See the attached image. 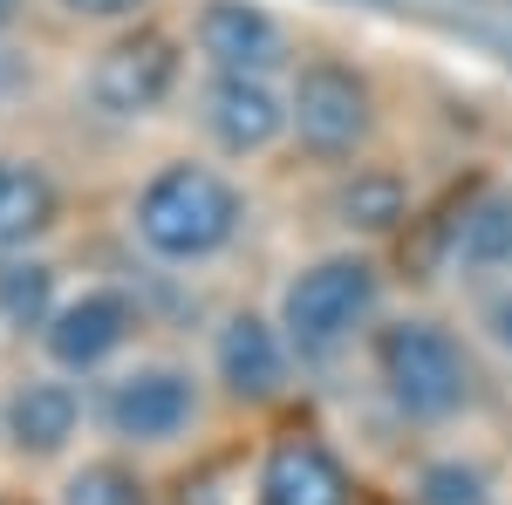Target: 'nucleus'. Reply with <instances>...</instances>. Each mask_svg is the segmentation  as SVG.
I'll list each match as a JSON object with an SVG mask.
<instances>
[{
	"mask_svg": "<svg viewBox=\"0 0 512 505\" xmlns=\"http://www.w3.org/2000/svg\"><path fill=\"white\" fill-rule=\"evenodd\" d=\"M21 7H28V0H0V35H7V28L21 21Z\"/></svg>",
	"mask_w": 512,
	"mask_h": 505,
	"instance_id": "22",
	"label": "nucleus"
},
{
	"mask_svg": "<svg viewBox=\"0 0 512 505\" xmlns=\"http://www.w3.org/2000/svg\"><path fill=\"white\" fill-rule=\"evenodd\" d=\"M451 260L458 267H512V192H478L458 226H451Z\"/></svg>",
	"mask_w": 512,
	"mask_h": 505,
	"instance_id": "15",
	"label": "nucleus"
},
{
	"mask_svg": "<svg viewBox=\"0 0 512 505\" xmlns=\"http://www.w3.org/2000/svg\"><path fill=\"white\" fill-rule=\"evenodd\" d=\"M62 219V192L35 157H0V253H28Z\"/></svg>",
	"mask_w": 512,
	"mask_h": 505,
	"instance_id": "13",
	"label": "nucleus"
},
{
	"mask_svg": "<svg viewBox=\"0 0 512 505\" xmlns=\"http://www.w3.org/2000/svg\"><path fill=\"white\" fill-rule=\"evenodd\" d=\"M260 505H355L349 465L321 437H280L260 465Z\"/></svg>",
	"mask_w": 512,
	"mask_h": 505,
	"instance_id": "12",
	"label": "nucleus"
},
{
	"mask_svg": "<svg viewBox=\"0 0 512 505\" xmlns=\"http://www.w3.org/2000/svg\"><path fill=\"white\" fill-rule=\"evenodd\" d=\"M362 7H383V0H362Z\"/></svg>",
	"mask_w": 512,
	"mask_h": 505,
	"instance_id": "23",
	"label": "nucleus"
},
{
	"mask_svg": "<svg viewBox=\"0 0 512 505\" xmlns=\"http://www.w3.org/2000/svg\"><path fill=\"white\" fill-rule=\"evenodd\" d=\"M246 226V198L226 171H212V164H192V157H178V164H158L137 198H130V233L137 246L164 260V267H198V260H219L226 246L239 239Z\"/></svg>",
	"mask_w": 512,
	"mask_h": 505,
	"instance_id": "1",
	"label": "nucleus"
},
{
	"mask_svg": "<svg viewBox=\"0 0 512 505\" xmlns=\"http://www.w3.org/2000/svg\"><path fill=\"white\" fill-rule=\"evenodd\" d=\"M103 430L130 444V451H158V444H178L185 430L198 424V376L178 369V362H137L103 383V403H96Z\"/></svg>",
	"mask_w": 512,
	"mask_h": 505,
	"instance_id": "5",
	"label": "nucleus"
},
{
	"mask_svg": "<svg viewBox=\"0 0 512 505\" xmlns=\"http://www.w3.org/2000/svg\"><path fill=\"white\" fill-rule=\"evenodd\" d=\"M417 505H485V478L472 465H431Z\"/></svg>",
	"mask_w": 512,
	"mask_h": 505,
	"instance_id": "18",
	"label": "nucleus"
},
{
	"mask_svg": "<svg viewBox=\"0 0 512 505\" xmlns=\"http://www.w3.org/2000/svg\"><path fill=\"white\" fill-rule=\"evenodd\" d=\"M198 55L212 62V76H274L287 35L260 0H205L192 21Z\"/></svg>",
	"mask_w": 512,
	"mask_h": 505,
	"instance_id": "9",
	"label": "nucleus"
},
{
	"mask_svg": "<svg viewBox=\"0 0 512 505\" xmlns=\"http://www.w3.org/2000/svg\"><path fill=\"white\" fill-rule=\"evenodd\" d=\"M69 21H96V28H123V21H137L151 0H55Z\"/></svg>",
	"mask_w": 512,
	"mask_h": 505,
	"instance_id": "19",
	"label": "nucleus"
},
{
	"mask_svg": "<svg viewBox=\"0 0 512 505\" xmlns=\"http://www.w3.org/2000/svg\"><path fill=\"white\" fill-rule=\"evenodd\" d=\"M403 212H410V192H403L396 171H362V164H355V178L335 185V219H342L349 233H390Z\"/></svg>",
	"mask_w": 512,
	"mask_h": 505,
	"instance_id": "16",
	"label": "nucleus"
},
{
	"mask_svg": "<svg viewBox=\"0 0 512 505\" xmlns=\"http://www.w3.org/2000/svg\"><path fill=\"white\" fill-rule=\"evenodd\" d=\"M14 89H21V62H14V55H7V48H0V103H7V96H14Z\"/></svg>",
	"mask_w": 512,
	"mask_h": 505,
	"instance_id": "21",
	"label": "nucleus"
},
{
	"mask_svg": "<svg viewBox=\"0 0 512 505\" xmlns=\"http://www.w3.org/2000/svg\"><path fill=\"white\" fill-rule=\"evenodd\" d=\"M62 505H151L144 492V478L117 458H96V465L69 471V485H62Z\"/></svg>",
	"mask_w": 512,
	"mask_h": 505,
	"instance_id": "17",
	"label": "nucleus"
},
{
	"mask_svg": "<svg viewBox=\"0 0 512 505\" xmlns=\"http://www.w3.org/2000/svg\"><path fill=\"white\" fill-rule=\"evenodd\" d=\"M376 383L403 417L417 424H444L472 403V355L458 349L451 328H437L424 314H403L390 328H376Z\"/></svg>",
	"mask_w": 512,
	"mask_h": 505,
	"instance_id": "2",
	"label": "nucleus"
},
{
	"mask_svg": "<svg viewBox=\"0 0 512 505\" xmlns=\"http://www.w3.org/2000/svg\"><path fill=\"white\" fill-rule=\"evenodd\" d=\"M287 355H294V342L267 314H226L219 335H212V369H219L226 396H239V403L280 396L287 389Z\"/></svg>",
	"mask_w": 512,
	"mask_h": 505,
	"instance_id": "10",
	"label": "nucleus"
},
{
	"mask_svg": "<svg viewBox=\"0 0 512 505\" xmlns=\"http://www.w3.org/2000/svg\"><path fill=\"white\" fill-rule=\"evenodd\" d=\"M287 130H294V144L308 157L342 164L376 130V89L362 82V69L335 62V55H315V62H301L294 82H287Z\"/></svg>",
	"mask_w": 512,
	"mask_h": 505,
	"instance_id": "4",
	"label": "nucleus"
},
{
	"mask_svg": "<svg viewBox=\"0 0 512 505\" xmlns=\"http://www.w3.org/2000/svg\"><path fill=\"white\" fill-rule=\"evenodd\" d=\"M383 273L362 253H328L315 267H301L280 294V335L301 355H335L342 342H355V328L376 314Z\"/></svg>",
	"mask_w": 512,
	"mask_h": 505,
	"instance_id": "3",
	"label": "nucleus"
},
{
	"mask_svg": "<svg viewBox=\"0 0 512 505\" xmlns=\"http://www.w3.org/2000/svg\"><path fill=\"white\" fill-rule=\"evenodd\" d=\"M0 430L21 458H55L82 430V396L69 376H21L0 403Z\"/></svg>",
	"mask_w": 512,
	"mask_h": 505,
	"instance_id": "11",
	"label": "nucleus"
},
{
	"mask_svg": "<svg viewBox=\"0 0 512 505\" xmlns=\"http://www.w3.org/2000/svg\"><path fill=\"white\" fill-rule=\"evenodd\" d=\"M198 123H205V137L226 157H253L287 130V96L267 76H205Z\"/></svg>",
	"mask_w": 512,
	"mask_h": 505,
	"instance_id": "8",
	"label": "nucleus"
},
{
	"mask_svg": "<svg viewBox=\"0 0 512 505\" xmlns=\"http://www.w3.org/2000/svg\"><path fill=\"white\" fill-rule=\"evenodd\" d=\"M178 76H185L178 41L164 35V28H144V21H137V28H123V35L89 62L82 89H89V103H96L103 117L144 123V117H158L164 103H171Z\"/></svg>",
	"mask_w": 512,
	"mask_h": 505,
	"instance_id": "6",
	"label": "nucleus"
},
{
	"mask_svg": "<svg viewBox=\"0 0 512 505\" xmlns=\"http://www.w3.org/2000/svg\"><path fill=\"white\" fill-rule=\"evenodd\" d=\"M492 335H499V342L512 349V287L499 294V301H492Z\"/></svg>",
	"mask_w": 512,
	"mask_h": 505,
	"instance_id": "20",
	"label": "nucleus"
},
{
	"mask_svg": "<svg viewBox=\"0 0 512 505\" xmlns=\"http://www.w3.org/2000/svg\"><path fill=\"white\" fill-rule=\"evenodd\" d=\"M130 335H137V301L123 294V287H82L69 294L55 321L41 328V349L48 362L62 369V376H89V369H103L110 355L130 349Z\"/></svg>",
	"mask_w": 512,
	"mask_h": 505,
	"instance_id": "7",
	"label": "nucleus"
},
{
	"mask_svg": "<svg viewBox=\"0 0 512 505\" xmlns=\"http://www.w3.org/2000/svg\"><path fill=\"white\" fill-rule=\"evenodd\" d=\"M62 308L55 294V267L35 260V253H0V328L14 335H41Z\"/></svg>",
	"mask_w": 512,
	"mask_h": 505,
	"instance_id": "14",
	"label": "nucleus"
}]
</instances>
